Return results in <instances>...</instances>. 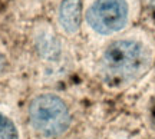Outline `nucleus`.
<instances>
[{"label":"nucleus","mask_w":155,"mask_h":139,"mask_svg":"<svg viewBox=\"0 0 155 139\" xmlns=\"http://www.w3.org/2000/svg\"><path fill=\"white\" fill-rule=\"evenodd\" d=\"M145 118L148 125L155 131V88L145 102Z\"/></svg>","instance_id":"obj_10"},{"label":"nucleus","mask_w":155,"mask_h":139,"mask_svg":"<svg viewBox=\"0 0 155 139\" xmlns=\"http://www.w3.org/2000/svg\"><path fill=\"white\" fill-rule=\"evenodd\" d=\"M155 65V37L142 24L116 36L85 57L83 67L106 90H125Z\"/></svg>","instance_id":"obj_2"},{"label":"nucleus","mask_w":155,"mask_h":139,"mask_svg":"<svg viewBox=\"0 0 155 139\" xmlns=\"http://www.w3.org/2000/svg\"><path fill=\"white\" fill-rule=\"evenodd\" d=\"M155 37V0H141V22Z\"/></svg>","instance_id":"obj_8"},{"label":"nucleus","mask_w":155,"mask_h":139,"mask_svg":"<svg viewBox=\"0 0 155 139\" xmlns=\"http://www.w3.org/2000/svg\"><path fill=\"white\" fill-rule=\"evenodd\" d=\"M12 63H13V59H12L10 50L0 43V78H3L10 70Z\"/></svg>","instance_id":"obj_11"},{"label":"nucleus","mask_w":155,"mask_h":139,"mask_svg":"<svg viewBox=\"0 0 155 139\" xmlns=\"http://www.w3.org/2000/svg\"><path fill=\"white\" fill-rule=\"evenodd\" d=\"M0 139H22L20 128L16 121L0 109Z\"/></svg>","instance_id":"obj_7"},{"label":"nucleus","mask_w":155,"mask_h":139,"mask_svg":"<svg viewBox=\"0 0 155 139\" xmlns=\"http://www.w3.org/2000/svg\"><path fill=\"white\" fill-rule=\"evenodd\" d=\"M85 57L141 22V0H82Z\"/></svg>","instance_id":"obj_4"},{"label":"nucleus","mask_w":155,"mask_h":139,"mask_svg":"<svg viewBox=\"0 0 155 139\" xmlns=\"http://www.w3.org/2000/svg\"><path fill=\"white\" fill-rule=\"evenodd\" d=\"M62 139H95L92 135V128L89 126L88 123L82 122L79 126L73 129L71 134H68L65 138Z\"/></svg>","instance_id":"obj_9"},{"label":"nucleus","mask_w":155,"mask_h":139,"mask_svg":"<svg viewBox=\"0 0 155 139\" xmlns=\"http://www.w3.org/2000/svg\"><path fill=\"white\" fill-rule=\"evenodd\" d=\"M59 0H17L19 20H33L36 17L46 16Z\"/></svg>","instance_id":"obj_6"},{"label":"nucleus","mask_w":155,"mask_h":139,"mask_svg":"<svg viewBox=\"0 0 155 139\" xmlns=\"http://www.w3.org/2000/svg\"><path fill=\"white\" fill-rule=\"evenodd\" d=\"M49 17L55 27L61 32L66 39L72 43L79 46L83 50L82 46V0H59L49 13L46 15ZM85 55V53H83Z\"/></svg>","instance_id":"obj_5"},{"label":"nucleus","mask_w":155,"mask_h":139,"mask_svg":"<svg viewBox=\"0 0 155 139\" xmlns=\"http://www.w3.org/2000/svg\"><path fill=\"white\" fill-rule=\"evenodd\" d=\"M20 52L35 90L66 89L83 67V50L66 39L48 16L23 20Z\"/></svg>","instance_id":"obj_1"},{"label":"nucleus","mask_w":155,"mask_h":139,"mask_svg":"<svg viewBox=\"0 0 155 139\" xmlns=\"http://www.w3.org/2000/svg\"><path fill=\"white\" fill-rule=\"evenodd\" d=\"M71 89H39L25 106L29 139H62L83 122Z\"/></svg>","instance_id":"obj_3"}]
</instances>
